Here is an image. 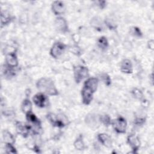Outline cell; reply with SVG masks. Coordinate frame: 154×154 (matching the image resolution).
<instances>
[{"instance_id": "28", "label": "cell", "mask_w": 154, "mask_h": 154, "mask_svg": "<svg viewBox=\"0 0 154 154\" xmlns=\"http://www.w3.org/2000/svg\"><path fill=\"white\" fill-rule=\"evenodd\" d=\"M145 118H142V117H137L135 120H134V123L137 125H142L144 124V123L145 122Z\"/></svg>"}, {"instance_id": "15", "label": "cell", "mask_w": 154, "mask_h": 154, "mask_svg": "<svg viewBox=\"0 0 154 154\" xmlns=\"http://www.w3.org/2000/svg\"><path fill=\"white\" fill-rule=\"evenodd\" d=\"M97 139L104 146L106 147H111L112 146V140L111 137L106 134H99L97 135Z\"/></svg>"}, {"instance_id": "9", "label": "cell", "mask_w": 154, "mask_h": 154, "mask_svg": "<svg viewBox=\"0 0 154 154\" xmlns=\"http://www.w3.org/2000/svg\"><path fill=\"white\" fill-rule=\"evenodd\" d=\"M26 119L28 122L31 124L30 126L32 125L34 126V130L36 132V130H40L41 128V122L40 120L36 117V116L32 112H28L26 114Z\"/></svg>"}, {"instance_id": "25", "label": "cell", "mask_w": 154, "mask_h": 154, "mask_svg": "<svg viewBox=\"0 0 154 154\" xmlns=\"http://www.w3.org/2000/svg\"><path fill=\"white\" fill-rule=\"evenodd\" d=\"M5 149L7 153H17V151L12 144H5Z\"/></svg>"}, {"instance_id": "32", "label": "cell", "mask_w": 154, "mask_h": 154, "mask_svg": "<svg viewBox=\"0 0 154 154\" xmlns=\"http://www.w3.org/2000/svg\"><path fill=\"white\" fill-rule=\"evenodd\" d=\"M34 150L37 152V153H40V149H39V147L37 146H35L34 147Z\"/></svg>"}, {"instance_id": "30", "label": "cell", "mask_w": 154, "mask_h": 154, "mask_svg": "<svg viewBox=\"0 0 154 154\" xmlns=\"http://www.w3.org/2000/svg\"><path fill=\"white\" fill-rule=\"evenodd\" d=\"M72 52L73 53L76 54L77 55L78 53L80 54L81 51H80V49H79L77 46H74V47H73V48H72Z\"/></svg>"}, {"instance_id": "8", "label": "cell", "mask_w": 154, "mask_h": 154, "mask_svg": "<svg viewBox=\"0 0 154 154\" xmlns=\"http://www.w3.org/2000/svg\"><path fill=\"white\" fill-rule=\"evenodd\" d=\"M32 100L34 104L40 108H43L46 106L48 102V97L45 94V93L40 92L37 93L32 97Z\"/></svg>"}, {"instance_id": "26", "label": "cell", "mask_w": 154, "mask_h": 154, "mask_svg": "<svg viewBox=\"0 0 154 154\" xmlns=\"http://www.w3.org/2000/svg\"><path fill=\"white\" fill-rule=\"evenodd\" d=\"M131 33L136 36V37H142L143 35V34L140 30V29L137 26H133L131 28Z\"/></svg>"}, {"instance_id": "18", "label": "cell", "mask_w": 154, "mask_h": 154, "mask_svg": "<svg viewBox=\"0 0 154 154\" xmlns=\"http://www.w3.org/2000/svg\"><path fill=\"white\" fill-rule=\"evenodd\" d=\"M2 138L5 144H12L14 143V138L13 135L7 130H4L2 132Z\"/></svg>"}, {"instance_id": "31", "label": "cell", "mask_w": 154, "mask_h": 154, "mask_svg": "<svg viewBox=\"0 0 154 154\" xmlns=\"http://www.w3.org/2000/svg\"><path fill=\"white\" fill-rule=\"evenodd\" d=\"M148 45H149V48L150 49H153V40L149 41V43H148Z\"/></svg>"}, {"instance_id": "14", "label": "cell", "mask_w": 154, "mask_h": 154, "mask_svg": "<svg viewBox=\"0 0 154 154\" xmlns=\"http://www.w3.org/2000/svg\"><path fill=\"white\" fill-rule=\"evenodd\" d=\"M120 70L125 73L129 74L132 72V64L129 59H124L120 64Z\"/></svg>"}, {"instance_id": "5", "label": "cell", "mask_w": 154, "mask_h": 154, "mask_svg": "<svg viewBox=\"0 0 154 154\" xmlns=\"http://www.w3.org/2000/svg\"><path fill=\"white\" fill-rule=\"evenodd\" d=\"M114 131L119 134H123L126 132L127 122L123 117H119L114 119L111 123Z\"/></svg>"}, {"instance_id": "23", "label": "cell", "mask_w": 154, "mask_h": 154, "mask_svg": "<svg viewBox=\"0 0 154 154\" xmlns=\"http://www.w3.org/2000/svg\"><path fill=\"white\" fill-rule=\"evenodd\" d=\"M99 120L100 122H102L105 126H108L111 123V119H110L109 116L107 114L100 116L99 117Z\"/></svg>"}, {"instance_id": "21", "label": "cell", "mask_w": 154, "mask_h": 154, "mask_svg": "<svg viewBox=\"0 0 154 154\" xmlns=\"http://www.w3.org/2000/svg\"><path fill=\"white\" fill-rule=\"evenodd\" d=\"M74 146L76 150H84L85 148V144L83 141L82 137L81 135H80L74 142Z\"/></svg>"}, {"instance_id": "10", "label": "cell", "mask_w": 154, "mask_h": 154, "mask_svg": "<svg viewBox=\"0 0 154 154\" xmlns=\"http://www.w3.org/2000/svg\"><path fill=\"white\" fill-rule=\"evenodd\" d=\"M127 141L134 152H136L140 146V141L138 137L134 134L129 135L127 138Z\"/></svg>"}, {"instance_id": "19", "label": "cell", "mask_w": 154, "mask_h": 154, "mask_svg": "<svg viewBox=\"0 0 154 154\" xmlns=\"http://www.w3.org/2000/svg\"><path fill=\"white\" fill-rule=\"evenodd\" d=\"M11 19V17L10 15L7 13V12H3L1 11V26H4L8 23Z\"/></svg>"}, {"instance_id": "20", "label": "cell", "mask_w": 154, "mask_h": 154, "mask_svg": "<svg viewBox=\"0 0 154 154\" xmlns=\"http://www.w3.org/2000/svg\"><path fill=\"white\" fill-rule=\"evenodd\" d=\"M91 25L93 26L96 29L101 31L102 29V22L99 18L97 17H95L93 18L91 20Z\"/></svg>"}, {"instance_id": "22", "label": "cell", "mask_w": 154, "mask_h": 154, "mask_svg": "<svg viewBox=\"0 0 154 154\" xmlns=\"http://www.w3.org/2000/svg\"><path fill=\"white\" fill-rule=\"evenodd\" d=\"M97 45L100 49L103 50L106 49L108 46V42L106 38L104 36L100 37L97 40Z\"/></svg>"}, {"instance_id": "1", "label": "cell", "mask_w": 154, "mask_h": 154, "mask_svg": "<svg viewBox=\"0 0 154 154\" xmlns=\"http://www.w3.org/2000/svg\"><path fill=\"white\" fill-rule=\"evenodd\" d=\"M99 80L96 78H88L84 84L81 90L82 102L85 105H89L93 99V95L96 91Z\"/></svg>"}, {"instance_id": "29", "label": "cell", "mask_w": 154, "mask_h": 154, "mask_svg": "<svg viewBox=\"0 0 154 154\" xmlns=\"http://www.w3.org/2000/svg\"><path fill=\"white\" fill-rule=\"evenodd\" d=\"M96 3H97V4H98V5L99 6V7L101 8V9H103V8H104L105 7H106V1H97V2H96Z\"/></svg>"}, {"instance_id": "4", "label": "cell", "mask_w": 154, "mask_h": 154, "mask_svg": "<svg viewBox=\"0 0 154 154\" xmlns=\"http://www.w3.org/2000/svg\"><path fill=\"white\" fill-rule=\"evenodd\" d=\"M74 78L76 83H79L82 79L88 76V69L84 66H77L74 67Z\"/></svg>"}, {"instance_id": "3", "label": "cell", "mask_w": 154, "mask_h": 154, "mask_svg": "<svg viewBox=\"0 0 154 154\" xmlns=\"http://www.w3.org/2000/svg\"><path fill=\"white\" fill-rule=\"evenodd\" d=\"M46 117L53 126L58 128H63L67 123V119L63 114L56 115L50 112L46 115Z\"/></svg>"}, {"instance_id": "7", "label": "cell", "mask_w": 154, "mask_h": 154, "mask_svg": "<svg viewBox=\"0 0 154 154\" xmlns=\"http://www.w3.org/2000/svg\"><path fill=\"white\" fill-rule=\"evenodd\" d=\"M16 129L17 132L23 136L26 137L29 135L30 131L32 129L31 126L25 123L21 122H17L16 123Z\"/></svg>"}, {"instance_id": "16", "label": "cell", "mask_w": 154, "mask_h": 154, "mask_svg": "<svg viewBox=\"0 0 154 154\" xmlns=\"http://www.w3.org/2000/svg\"><path fill=\"white\" fill-rule=\"evenodd\" d=\"M21 109L22 112L25 114L28 112H32V103L29 99L26 98L23 100L21 105Z\"/></svg>"}, {"instance_id": "24", "label": "cell", "mask_w": 154, "mask_h": 154, "mask_svg": "<svg viewBox=\"0 0 154 154\" xmlns=\"http://www.w3.org/2000/svg\"><path fill=\"white\" fill-rule=\"evenodd\" d=\"M132 94L135 98L138 100H141L143 98V94L142 91L137 88H134L132 90Z\"/></svg>"}, {"instance_id": "17", "label": "cell", "mask_w": 154, "mask_h": 154, "mask_svg": "<svg viewBox=\"0 0 154 154\" xmlns=\"http://www.w3.org/2000/svg\"><path fill=\"white\" fill-rule=\"evenodd\" d=\"M98 121H100L99 118V119H97V117L94 116V115L93 114L87 115L85 118L86 123L91 127H93V126H96V125H98V123H97Z\"/></svg>"}, {"instance_id": "11", "label": "cell", "mask_w": 154, "mask_h": 154, "mask_svg": "<svg viewBox=\"0 0 154 154\" xmlns=\"http://www.w3.org/2000/svg\"><path fill=\"white\" fill-rule=\"evenodd\" d=\"M55 25L56 29L62 32H66L68 31L67 22L63 17H57L55 21Z\"/></svg>"}, {"instance_id": "27", "label": "cell", "mask_w": 154, "mask_h": 154, "mask_svg": "<svg viewBox=\"0 0 154 154\" xmlns=\"http://www.w3.org/2000/svg\"><path fill=\"white\" fill-rule=\"evenodd\" d=\"M101 78H102L103 82H104V84L106 85L109 86V85H111V78H110V77L108 75H107L106 73H103V74L102 75Z\"/></svg>"}, {"instance_id": "6", "label": "cell", "mask_w": 154, "mask_h": 154, "mask_svg": "<svg viewBox=\"0 0 154 154\" xmlns=\"http://www.w3.org/2000/svg\"><path fill=\"white\" fill-rule=\"evenodd\" d=\"M66 49V45L60 42H57L54 43L52 46L50 54L54 58H58L64 52Z\"/></svg>"}, {"instance_id": "13", "label": "cell", "mask_w": 154, "mask_h": 154, "mask_svg": "<svg viewBox=\"0 0 154 154\" xmlns=\"http://www.w3.org/2000/svg\"><path fill=\"white\" fill-rule=\"evenodd\" d=\"M6 63L10 67H16L18 65V60L14 52H10L6 55Z\"/></svg>"}, {"instance_id": "12", "label": "cell", "mask_w": 154, "mask_h": 154, "mask_svg": "<svg viewBox=\"0 0 154 154\" xmlns=\"http://www.w3.org/2000/svg\"><path fill=\"white\" fill-rule=\"evenodd\" d=\"M52 10L55 15H60L65 11L64 2L60 1H54L52 4Z\"/></svg>"}, {"instance_id": "2", "label": "cell", "mask_w": 154, "mask_h": 154, "mask_svg": "<svg viewBox=\"0 0 154 154\" xmlns=\"http://www.w3.org/2000/svg\"><path fill=\"white\" fill-rule=\"evenodd\" d=\"M37 88L40 92L49 96H57L58 94V91L55 87L54 81L48 78H42L40 79L36 84Z\"/></svg>"}]
</instances>
